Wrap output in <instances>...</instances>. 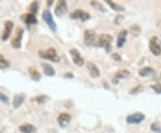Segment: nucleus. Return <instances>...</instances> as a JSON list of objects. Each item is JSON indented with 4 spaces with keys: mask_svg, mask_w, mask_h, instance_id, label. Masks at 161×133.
I'll return each instance as SVG.
<instances>
[{
    "mask_svg": "<svg viewBox=\"0 0 161 133\" xmlns=\"http://www.w3.org/2000/svg\"><path fill=\"white\" fill-rule=\"evenodd\" d=\"M39 56L41 58H44V60H49L53 61V62H58L60 60L59 57H58V55L56 53V50L54 48H49L46 51L39 50Z\"/></svg>",
    "mask_w": 161,
    "mask_h": 133,
    "instance_id": "1",
    "label": "nucleus"
},
{
    "mask_svg": "<svg viewBox=\"0 0 161 133\" xmlns=\"http://www.w3.org/2000/svg\"><path fill=\"white\" fill-rule=\"evenodd\" d=\"M112 41L113 37L109 34H102L98 38V46L102 47L107 52H109L112 49Z\"/></svg>",
    "mask_w": 161,
    "mask_h": 133,
    "instance_id": "2",
    "label": "nucleus"
},
{
    "mask_svg": "<svg viewBox=\"0 0 161 133\" xmlns=\"http://www.w3.org/2000/svg\"><path fill=\"white\" fill-rule=\"evenodd\" d=\"M150 50L155 56L161 55V41L157 36H153L150 41Z\"/></svg>",
    "mask_w": 161,
    "mask_h": 133,
    "instance_id": "3",
    "label": "nucleus"
},
{
    "mask_svg": "<svg viewBox=\"0 0 161 133\" xmlns=\"http://www.w3.org/2000/svg\"><path fill=\"white\" fill-rule=\"evenodd\" d=\"M23 36V29L22 27H18L16 29V32L14 33V36L13 37L11 41V44L13 48L14 49H19L22 46V40Z\"/></svg>",
    "mask_w": 161,
    "mask_h": 133,
    "instance_id": "4",
    "label": "nucleus"
},
{
    "mask_svg": "<svg viewBox=\"0 0 161 133\" xmlns=\"http://www.w3.org/2000/svg\"><path fill=\"white\" fill-rule=\"evenodd\" d=\"M42 18L43 20L45 21V23L48 24V26L50 28V30L53 31V32H56V24L53 19V16H52V14L51 12L47 9V10H44L43 11V14H42Z\"/></svg>",
    "mask_w": 161,
    "mask_h": 133,
    "instance_id": "5",
    "label": "nucleus"
},
{
    "mask_svg": "<svg viewBox=\"0 0 161 133\" xmlns=\"http://www.w3.org/2000/svg\"><path fill=\"white\" fill-rule=\"evenodd\" d=\"M145 120V115L141 112H135L126 117V122L129 124H139Z\"/></svg>",
    "mask_w": 161,
    "mask_h": 133,
    "instance_id": "6",
    "label": "nucleus"
},
{
    "mask_svg": "<svg viewBox=\"0 0 161 133\" xmlns=\"http://www.w3.org/2000/svg\"><path fill=\"white\" fill-rule=\"evenodd\" d=\"M83 41L87 46L93 45L96 41V33L93 30H91V29H87L84 32Z\"/></svg>",
    "mask_w": 161,
    "mask_h": 133,
    "instance_id": "7",
    "label": "nucleus"
},
{
    "mask_svg": "<svg viewBox=\"0 0 161 133\" xmlns=\"http://www.w3.org/2000/svg\"><path fill=\"white\" fill-rule=\"evenodd\" d=\"M70 18L71 19H81L82 22H85L91 18V16H90V14L84 12L83 10L77 9L70 14Z\"/></svg>",
    "mask_w": 161,
    "mask_h": 133,
    "instance_id": "8",
    "label": "nucleus"
},
{
    "mask_svg": "<svg viewBox=\"0 0 161 133\" xmlns=\"http://www.w3.org/2000/svg\"><path fill=\"white\" fill-rule=\"evenodd\" d=\"M70 54L72 56V60L74 61V63L78 66V67H82L84 64V60L82 58V57L81 56L80 52L78 51L77 49H71L70 50Z\"/></svg>",
    "mask_w": 161,
    "mask_h": 133,
    "instance_id": "9",
    "label": "nucleus"
},
{
    "mask_svg": "<svg viewBox=\"0 0 161 133\" xmlns=\"http://www.w3.org/2000/svg\"><path fill=\"white\" fill-rule=\"evenodd\" d=\"M67 12V3L65 0H60L58 1L56 8H55V14L57 16H61Z\"/></svg>",
    "mask_w": 161,
    "mask_h": 133,
    "instance_id": "10",
    "label": "nucleus"
},
{
    "mask_svg": "<svg viewBox=\"0 0 161 133\" xmlns=\"http://www.w3.org/2000/svg\"><path fill=\"white\" fill-rule=\"evenodd\" d=\"M13 21H6L5 23V30H4V33H3V35H2V40L4 41H7L13 32Z\"/></svg>",
    "mask_w": 161,
    "mask_h": 133,
    "instance_id": "11",
    "label": "nucleus"
},
{
    "mask_svg": "<svg viewBox=\"0 0 161 133\" xmlns=\"http://www.w3.org/2000/svg\"><path fill=\"white\" fill-rule=\"evenodd\" d=\"M86 67H87V69H88V71H89L90 76L91 78H98L100 76V71H99V69L98 68V67L94 63L89 61V62H87Z\"/></svg>",
    "mask_w": 161,
    "mask_h": 133,
    "instance_id": "12",
    "label": "nucleus"
},
{
    "mask_svg": "<svg viewBox=\"0 0 161 133\" xmlns=\"http://www.w3.org/2000/svg\"><path fill=\"white\" fill-rule=\"evenodd\" d=\"M71 120H72L71 115L68 113H65V112L61 113L57 117V122H58V124H59V126L62 128H65L66 125H68L70 123Z\"/></svg>",
    "mask_w": 161,
    "mask_h": 133,
    "instance_id": "13",
    "label": "nucleus"
},
{
    "mask_svg": "<svg viewBox=\"0 0 161 133\" xmlns=\"http://www.w3.org/2000/svg\"><path fill=\"white\" fill-rule=\"evenodd\" d=\"M127 30H122L117 36V41H116V47L117 48H122L124 44L126 41V37H127Z\"/></svg>",
    "mask_w": 161,
    "mask_h": 133,
    "instance_id": "14",
    "label": "nucleus"
},
{
    "mask_svg": "<svg viewBox=\"0 0 161 133\" xmlns=\"http://www.w3.org/2000/svg\"><path fill=\"white\" fill-rule=\"evenodd\" d=\"M22 19L23 20V22L30 25V24H36L38 23V20L36 18V16L32 14H24L22 16Z\"/></svg>",
    "mask_w": 161,
    "mask_h": 133,
    "instance_id": "15",
    "label": "nucleus"
},
{
    "mask_svg": "<svg viewBox=\"0 0 161 133\" xmlns=\"http://www.w3.org/2000/svg\"><path fill=\"white\" fill-rule=\"evenodd\" d=\"M24 100H25V95H14L13 101V107L15 109L20 108L21 105L23 103Z\"/></svg>",
    "mask_w": 161,
    "mask_h": 133,
    "instance_id": "16",
    "label": "nucleus"
},
{
    "mask_svg": "<svg viewBox=\"0 0 161 133\" xmlns=\"http://www.w3.org/2000/svg\"><path fill=\"white\" fill-rule=\"evenodd\" d=\"M19 129L22 133H34L36 131V127L33 126L32 124L25 123L22 124L19 127Z\"/></svg>",
    "mask_w": 161,
    "mask_h": 133,
    "instance_id": "17",
    "label": "nucleus"
},
{
    "mask_svg": "<svg viewBox=\"0 0 161 133\" xmlns=\"http://www.w3.org/2000/svg\"><path fill=\"white\" fill-rule=\"evenodd\" d=\"M42 68H43V71H44V73H45L46 76H48V77H53V76H55L56 71H55L54 68L51 67L50 65H49V64H43L42 65Z\"/></svg>",
    "mask_w": 161,
    "mask_h": 133,
    "instance_id": "18",
    "label": "nucleus"
},
{
    "mask_svg": "<svg viewBox=\"0 0 161 133\" xmlns=\"http://www.w3.org/2000/svg\"><path fill=\"white\" fill-rule=\"evenodd\" d=\"M130 74L131 73H130L129 70H127V69H121V70L116 72L115 78H117L118 80L119 79H123V78H127L130 76Z\"/></svg>",
    "mask_w": 161,
    "mask_h": 133,
    "instance_id": "19",
    "label": "nucleus"
},
{
    "mask_svg": "<svg viewBox=\"0 0 161 133\" xmlns=\"http://www.w3.org/2000/svg\"><path fill=\"white\" fill-rule=\"evenodd\" d=\"M154 73V69L150 67H145L139 70V75L141 77H148Z\"/></svg>",
    "mask_w": 161,
    "mask_h": 133,
    "instance_id": "20",
    "label": "nucleus"
},
{
    "mask_svg": "<svg viewBox=\"0 0 161 133\" xmlns=\"http://www.w3.org/2000/svg\"><path fill=\"white\" fill-rule=\"evenodd\" d=\"M130 32H131V34L134 37H138L141 33V26L138 24H134V25L130 26Z\"/></svg>",
    "mask_w": 161,
    "mask_h": 133,
    "instance_id": "21",
    "label": "nucleus"
},
{
    "mask_svg": "<svg viewBox=\"0 0 161 133\" xmlns=\"http://www.w3.org/2000/svg\"><path fill=\"white\" fill-rule=\"evenodd\" d=\"M29 73H30V76L33 80L39 81L40 79V73L38 70H36L35 68H29Z\"/></svg>",
    "mask_w": 161,
    "mask_h": 133,
    "instance_id": "22",
    "label": "nucleus"
},
{
    "mask_svg": "<svg viewBox=\"0 0 161 133\" xmlns=\"http://www.w3.org/2000/svg\"><path fill=\"white\" fill-rule=\"evenodd\" d=\"M106 3H107L113 10H115V11H117V12L124 11V8L122 6L118 5V4H115V3H114L113 1H108V0H106Z\"/></svg>",
    "mask_w": 161,
    "mask_h": 133,
    "instance_id": "23",
    "label": "nucleus"
},
{
    "mask_svg": "<svg viewBox=\"0 0 161 133\" xmlns=\"http://www.w3.org/2000/svg\"><path fill=\"white\" fill-rule=\"evenodd\" d=\"M9 67H10V62L3 55L0 54V68L5 69V68H7Z\"/></svg>",
    "mask_w": 161,
    "mask_h": 133,
    "instance_id": "24",
    "label": "nucleus"
},
{
    "mask_svg": "<svg viewBox=\"0 0 161 133\" xmlns=\"http://www.w3.org/2000/svg\"><path fill=\"white\" fill-rule=\"evenodd\" d=\"M49 96H47L45 95H39V96H37V97L34 98L35 102H38V103H39V105H41V103H45L46 102L49 101Z\"/></svg>",
    "mask_w": 161,
    "mask_h": 133,
    "instance_id": "25",
    "label": "nucleus"
},
{
    "mask_svg": "<svg viewBox=\"0 0 161 133\" xmlns=\"http://www.w3.org/2000/svg\"><path fill=\"white\" fill-rule=\"evenodd\" d=\"M91 5L94 7V8H96L97 10H98V11H100V12H106L107 11V9L102 6L100 3H98V2H96V1H91Z\"/></svg>",
    "mask_w": 161,
    "mask_h": 133,
    "instance_id": "26",
    "label": "nucleus"
},
{
    "mask_svg": "<svg viewBox=\"0 0 161 133\" xmlns=\"http://www.w3.org/2000/svg\"><path fill=\"white\" fill-rule=\"evenodd\" d=\"M30 11H31V14H35L38 13V11H39V5H38V2H36V1H34V2H32V4H31V6H30Z\"/></svg>",
    "mask_w": 161,
    "mask_h": 133,
    "instance_id": "27",
    "label": "nucleus"
},
{
    "mask_svg": "<svg viewBox=\"0 0 161 133\" xmlns=\"http://www.w3.org/2000/svg\"><path fill=\"white\" fill-rule=\"evenodd\" d=\"M143 91V85H138V86H135V87H134L133 89L131 90H130V95H137L138 93H141V92H142Z\"/></svg>",
    "mask_w": 161,
    "mask_h": 133,
    "instance_id": "28",
    "label": "nucleus"
},
{
    "mask_svg": "<svg viewBox=\"0 0 161 133\" xmlns=\"http://www.w3.org/2000/svg\"><path fill=\"white\" fill-rule=\"evenodd\" d=\"M150 129L152 131L157 132V133H161V125L158 122H153L150 125Z\"/></svg>",
    "mask_w": 161,
    "mask_h": 133,
    "instance_id": "29",
    "label": "nucleus"
},
{
    "mask_svg": "<svg viewBox=\"0 0 161 133\" xmlns=\"http://www.w3.org/2000/svg\"><path fill=\"white\" fill-rule=\"evenodd\" d=\"M150 87L152 88V89H153L157 94H158V95L161 94V85H159V84H155V85H152Z\"/></svg>",
    "mask_w": 161,
    "mask_h": 133,
    "instance_id": "30",
    "label": "nucleus"
},
{
    "mask_svg": "<svg viewBox=\"0 0 161 133\" xmlns=\"http://www.w3.org/2000/svg\"><path fill=\"white\" fill-rule=\"evenodd\" d=\"M0 101L3 102L4 103H6V105H8V103H9V98H8V96H6L4 94H1V93H0Z\"/></svg>",
    "mask_w": 161,
    "mask_h": 133,
    "instance_id": "31",
    "label": "nucleus"
},
{
    "mask_svg": "<svg viewBox=\"0 0 161 133\" xmlns=\"http://www.w3.org/2000/svg\"><path fill=\"white\" fill-rule=\"evenodd\" d=\"M111 58L115 61H121L122 60V58H121V56L118 53H113L111 55Z\"/></svg>",
    "mask_w": 161,
    "mask_h": 133,
    "instance_id": "32",
    "label": "nucleus"
},
{
    "mask_svg": "<svg viewBox=\"0 0 161 133\" xmlns=\"http://www.w3.org/2000/svg\"><path fill=\"white\" fill-rule=\"evenodd\" d=\"M123 19H124V16H116V18L115 19V23L120 24Z\"/></svg>",
    "mask_w": 161,
    "mask_h": 133,
    "instance_id": "33",
    "label": "nucleus"
},
{
    "mask_svg": "<svg viewBox=\"0 0 161 133\" xmlns=\"http://www.w3.org/2000/svg\"><path fill=\"white\" fill-rule=\"evenodd\" d=\"M112 83H113V85H117V84L119 83V80L114 77V78H112Z\"/></svg>",
    "mask_w": 161,
    "mask_h": 133,
    "instance_id": "34",
    "label": "nucleus"
},
{
    "mask_svg": "<svg viewBox=\"0 0 161 133\" xmlns=\"http://www.w3.org/2000/svg\"><path fill=\"white\" fill-rule=\"evenodd\" d=\"M65 78H74V76H72L71 73H67L65 75Z\"/></svg>",
    "mask_w": 161,
    "mask_h": 133,
    "instance_id": "35",
    "label": "nucleus"
},
{
    "mask_svg": "<svg viewBox=\"0 0 161 133\" xmlns=\"http://www.w3.org/2000/svg\"><path fill=\"white\" fill-rule=\"evenodd\" d=\"M47 5H48V6H52V5H53V1H52V0H49V1L47 2Z\"/></svg>",
    "mask_w": 161,
    "mask_h": 133,
    "instance_id": "36",
    "label": "nucleus"
}]
</instances>
